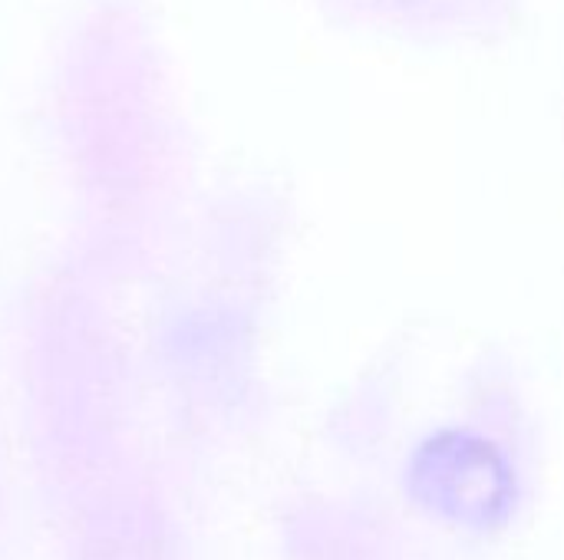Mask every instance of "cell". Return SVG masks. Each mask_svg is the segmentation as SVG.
I'll return each instance as SVG.
<instances>
[{
	"label": "cell",
	"mask_w": 564,
	"mask_h": 560,
	"mask_svg": "<svg viewBox=\"0 0 564 560\" xmlns=\"http://www.w3.org/2000/svg\"><path fill=\"white\" fill-rule=\"evenodd\" d=\"M410 485L426 512L466 528H489L502 521L512 505V472L499 452L463 436L426 446L413 465Z\"/></svg>",
	"instance_id": "cell-1"
}]
</instances>
